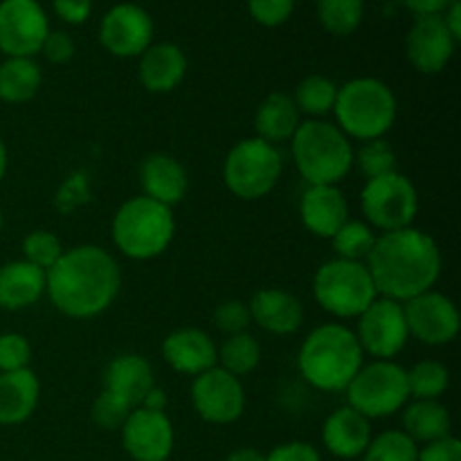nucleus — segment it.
I'll list each match as a JSON object with an SVG mask.
<instances>
[{
	"label": "nucleus",
	"mask_w": 461,
	"mask_h": 461,
	"mask_svg": "<svg viewBox=\"0 0 461 461\" xmlns=\"http://www.w3.org/2000/svg\"><path fill=\"white\" fill-rule=\"evenodd\" d=\"M122 270L104 248L84 243L61 255L45 273V293L59 313L72 320L102 315L120 295Z\"/></svg>",
	"instance_id": "1"
},
{
	"label": "nucleus",
	"mask_w": 461,
	"mask_h": 461,
	"mask_svg": "<svg viewBox=\"0 0 461 461\" xmlns=\"http://www.w3.org/2000/svg\"><path fill=\"white\" fill-rule=\"evenodd\" d=\"M378 297L408 302L432 291L441 275V250L423 230L410 228L383 232L365 259Z\"/></svg>",
	"instance_id": "2"
},
{
	"label": "nucleus",
	"mask_w": 461,
	"mask_h": 461,
	"mask_svg": "<svg viewBox=\"0 0 461 461\" xmlns=\"http://www.w3.org/2000/svg\"><path fill=\"white\" fill-rule=\"evenodd\" d=\"M365 365V354L354 329L340 322L315 327L297 354V369L311 387L320 392H345Z\"/></svg>",
	"instance_id": "3"
},
{
	"label": "nucleus",
	"mask_w": 461,
	"mask_h": 461,
	"mask_svg": "<svg viewBox=\"0 0 461 461\" xmlns=\"http://www.w3.org/2000/svg\"><path fill=\"white\" fill-rule=\"evenodd\" d=\"M291 156L306 185H340L354 169L351 140L333 122H302L291 138Z\"/></svg>",
	"instance_id": "4"
},
{
	"label": "nucleus",
	"mask_w": 461,
	"mask_h": 461,
	"mask_svg": "<svg viewBox=\"0 0 461 461\" xmlns=\"http://www.w3.org/2000/svg\"><path fill=\"white\" fill-rule=\"evenodd\" d=\"M336 126L349 140H381L394 126L399 104L390 86L374 77H358L338 86Z\"/></svg>",
	"instance_id": "5"
},
{
	"label": "nucleus",
	"mask_w": 461,
	"mask_h": 461,
	"mask_svg": "<svg viewBox=\"0 0 461 461\" xmlns=\"http://www.w3.org/2000/svg\"><path fill=\"white\" fill-rule=\"evenodd\" d=\"M176 234L174 210L147 196H133L117 207L111 237L117 250L135 261L160 257Z\"/></svg>",
	"instance_id": "6"
},
{
	"label": "nucleus",
	"mask_w": 461,
	"mask_h": 461,
	"mask_svg": "<svg viewBox=\"0 0 461 461\" xmlns=\"http://www.w3.org/2000/svg\"><path fill=\"white\" fill-rule=\"evenodd\" d=\"M313 297L329 315L354 320L378 297L367 266L363 261H324L313 277Z\"/></svg>",
	"instance_id": "7"
},
{
	"label": "nucleus",
	"mask_w": 461,
	"mask_h": 461,
	"mask_svg": "<svg viewBox=\"0 0 461 461\" xmlns=\"http://www.w3.org/2000/svg\"><path fill=\"white\" fill-rule=\"evenodd\" d=\"M284 160L275 144L261 138L239 140L223 162V183L241 201H259L277 187Z\"/></svg>",
	"instance_id": "8"
},
{
	"label": "nucleus",
	"mask_w": 461,
	"mask_h": 461,
	"mask_svg": "<svg viewBox=\"0 0 461 461\" xmlns=\"http://www.w3.org/2000/svg\"><path fill=\"white\" fill-rule=\"evenodd\" d=\"M345 394L347 405L369 421L392 417L410 401L408 369L394 360H372L351 378Z\"/></svg>",
	"instance_id": "9"
},
{
	"label": "nucleus",
	"mask_w": 461,
	"mask_h": 461,
	"mask_svg": "<svg viewBox=\"0 0 461 461\" xmlns=\"http://www.w3.org/2000/svg\"><path fill=\"white\" fill-rule=\"evenodd\" d=\"M360 210L372 230L394 232L410 228L419 214L417 187L401 171L369 178L360 192Z\"/></svg>",
	"instance_id": "10"
},
{
	"label": "nucleus",
	"mask_w": 461,
	"mask_h": 461,
	"mask_svg": "<svg viewBox=\"0 0 461 461\" xmlns=\"http://www.w3.org/2000/svg\"><path fill=\"white\" fill-rule=\"evenodd\" d=\"M356 338L363 354L374 360H392L405 349L410 340L403 304L387 297H376L356 324Z\"/></svg>",
	"instance_id": "11"
},
{
	"label": "nucleus",
	"mask_w": 461,
	"mask_h": 461,
	"mask_svg": "<svg viewBox=\"0 0 461 461\" xmlns=\"http://www.w3.org/2000/svg\"><path fill=\"white\" fill-rule=\"evenodd\" d=\"M403 313L410 338L423 345L444 347L459 336L461 315L457 304L435 288L403 302Z\"/></svg>",
	"instance_id": "12"
},
{
	"label": "nucleus",
	"mask_w": 461,
	"mask_h": 461,
	"mask_svg": "<svg viewBox=\"0 0 461 461\" xmlns=\"http://www.w3.org/2000/svg\"><path fill=\"white\" fill-rule=\"evenodd\" d=\"M192 403L203 421L228 426L239 421L246 412V390L241 378L232 376L216 365L194 378Z\"/></svg>",
	"instance_id": "13"
},
{
	"label": "nucleus",
	"mask_w": 461,
	"mask_h": 461,
	"mask_svg": "<svg viewBox=\"0 0 461 461\" xmlns=\"http://www.w3.org/2000/svg\"><path fill=\"white\" fill-rule=\"evenodd\" d=\"M50 34V23L39 0L0 3V52L5 57L34 59Z\"/></svg>",
	"instance_id": "14"
},
{
	"label": "nucleus",
	"mask_w": 461,
	"mask_h": 461,
	"mask_svg": "<svg viewBox=\"0 0 461 461\" xmlns=\"http://www.w3.org/2000/svg\"><path fill=\"white\" fill-rule=\"evenodd\" d=\"M99 43L120 59L140 57L153 43V21L147 9L120 3L106 12L99 25Z\"/></svg>",
	"instance_id": "15"
},
{
	"label": "nucleus",
	"mask_w": 461,
	"mask_h": 461,
	"mask_svg": "<svg viewBox=\"0 0 461 461\" xmlns=\"http://www.w3.org/2000/svg\"><path fill=\"white\" fill-rule=\"evenodd\" d=\"M120 432L122 446L133 461H167L174 453L176 432L167 412L135 408Z\"/></svg>",
	"instance_id": "16"
},
{
	"label": "nucleus",
	"mask_w": 461,
	"mask_h": 461,
	"mask_svg": "<svg viewBox=\"0 0 461 461\" xmlns=\"http://www.w3.org/2000/svg\"><path fill=\"white\" fill-rule=\"evenodd\" d=\"M457 41L441 16H417L405 36V54L421 75H437L450 63Z\"/></svg>",
	"instance_id": "17"
},
{
	"label": "nucleus",
	"mask_w": 461,
	"mask_h": 461,
	"mask_svg": "<svg viewBox=\"0 0 461 461\" xmlns=\"http://www.w3.org/2000/svg\"><path fill=\"white\" fill-rule=\"evenodd\" d=\"M156 385L153 369L140 354H120L106 365L102 378V394L111 396L133 412L142 405L147 392Z\"/></svg>",
	"instance_id": "18"
},
{
	"label": "nucleus",
	"mask_w": 461,
	"mask_h": 461,
	"mask_svg": "<svg viewBox=\"0 0 461 461\" xmlns=\"http://www.w3.org/2000/svg\"><path fill=\"white\" fill-rule=\"evenodd\" d=\"M300 219L313 237L331 239L349 221V203L338 185H309L300 198Z\"/></svg>",
	"instance_id": "19"
},
{
	"label": "nucleus",
	"mask_w": 461,
	"mask_h": 461,
	"mask_svg": "<svg viewBox=\"0 0 461 461\" xmlns=\"http://www.w3.org/2000/svg\"><path fill=\"white\" fill-rule=\"evenodd\" d=\"M162 358L174 372L196 378L216 367V345L203 329H176L162 340Z\"/></svg>",
	"instance_id": "20"
},
{
	"label": "nucleus",
	"mask_w": 461,
	"mask_h": 461,
	"mask_svg": "<svg viewBox=\"0 0 461 461\" xmlns=\"http://www.w3.org/2000/svg\"><path fill=\"white\" fill-rule=\"evenodd\" d=\"M140 187L142 196L174 207L183 203L189 192L187 169L169 153H151L140 165Z\"/></svg>",
	"instance_id": "21"
},
{
	"label": "nucleus",
	"mask_w": 461,
	"mask_h": 461,
	"mask_svg": "<svg viewBox=\"0 0 461 461\" xmlns=\"http://www.w3.org/2000/svg\"><path fill=\"white\" fill-rule=\"evenodd\" d=\"M250 320L273 336H293L304 322V306L293 293L282 288H261L248 302Z\"/></svg>",
	"instance_id": "22"
},
{
	"label": "nucleus",
	"mask_w": 461,
	"mask_h": 461,
	"mask_svg": "<svg viewBox=\"0 0 461 461\" xmlns=\"http://www.w3.org/2000/svg\"><path fill=\"white\" fill-rule=\"evenodd\" d=\"M372 437V421L349 405L338 408L336 412L324 419L322 444L338 459L349 461L363 457Z\"/></svg>",
	"instance_id": "23"
},
{
	"label": "nucleus",
	"mask_w": 461,
	"mask_h": 461,
	"mask_svg": "<svg viewBox=\"0 0 461 461\" xmlns=\"http://www.w3.org/2000/svg\"><path fill=\"white\" fill-rule=\"evenodd\" d=\"M187 75V57L174 43H151L140 54L138 77L149 93L165 95L178 88Z\"/></svg>",
	"instance_id": "24"
},
{
	"label": "nucleus",
	"mask_w": 461,
	"mask_h": 461,
	"mask_svg": "<svg viewBox=\"0 0 461 461\" xmlns=\"http://www.w3.org/2000/svg\"><path fill=\"white\" fill-rule=\"evenodd\" d=\"M41 383L27 369L0 374V426H18L34 414L39 405Z\"/></svg>",
	"instance_id": "25"
},
{
	"label": "nucleus",
	"mask_w": 461,
	"mask_h": 461,
	"mask_svg": "<svg viewBox=\"0 0 461 461\" xmlns=\"http://www.w3.org/2000/svg\"><path fill=\"white\" fill-rule=\"evenodd\" d=\"M45 295V270L25 259L0 266V309L23 311Z\"/></svg>",
	"instance_id": "26"
},
{
	"label": "nucleus",
	"mask_w": 461,
	"mask_h": 461,
	"mask_svg": "<svg viewBox=\"0 0 461 461\" xmlns=\"http://www.w3.org/2000/svg\"><path fill=\"white\" fill-rule=\"evenodd\" d=\"M403 432L421 448L435 441L453 437V419L448 408L441 401H417L410 399L401 410Z\"/></svg>",
	"instance_id": "27"
},
{
	"label": "nucleus",
	"mask_w": 461,
	"mask_h": 461,
	"mask_svg": "<svg viewBox=\"0 0 461 461\" xmlns=\"http://www.w3.org/2000/svg\"><path fill=\"white\" fill-rule=\"evenodd\" d=\"M300 124V111L291 95L286 93H270L255 113L257 138L275 144V147L282 142H291Z\"/></svg>",
	"instance_id": "28"
},
{
	"label": "nucleus",
	"mask_w": 461,
	"mask_h": 461,
	"mask_svg": "<svg viewBox=\"0 0 461 461\" xmlns=\"http://www.w3.org/2000/svg\"><path fill=\"white\" fill-rule=\"evenodd\" d=\"M41 84H43V72L34 59L7 57L0 63V102H30L41 90Z\"/></svg>",
	"instance_id": "29"
},
{
	"label": "nucleus",
	"mask_w": 461,
	"mask_h": 461,
	"mask_svg": "<svg viewBox=\"0 0 461 461\" xmlns=\"http://www.w3.org/2000/svg\"><path fill=\"white\" fill-rule=\"evenodd\" d=\"M261 360V345L252 333H234L221 347H216V365L232 376L241 378L255 372Z\"/></svg>",
	"instance_id": "30"
},
{
	"label": "nucleus",
	"mask_w": 461,
	"mask_h": 461,
	"mask_svg": "<svg viewBox=\"0 0 461 461\" xmlns=\"http://www.w3.org/2000/svg\"><path fill=\"white\" fill-rule=\"evenodd\" d=\"M300 115H309L311 120H320L322 115L333 111L338 97V86L324 75H309L297 84L295 93L291 95Z\"/></svg>",
	"instance_id": "31"
},
{
	"label": "nucleus",
	"mask_w": 461,
	"mask_h": 461,
	"mask_svg": "<svg viewBox=\"0 0 461 461\" xmlns=\"http://www.w3.org/2000/svg\"><path fill=\"white\" fill-rule=\"evenodd\" d=\"M450 385V372L439 360H421L408 369L410 399L439 401Z\"/></svg>",
	"instance_id": "32"
},
{
	"label": "nucleus",
	"mask_w": 461,
	"mask_h": 461,
	"mask_svg": "<svg viewBox=\"0 0 461 461\" xmlns=\"http://www.w3.org/2000/svg\"><path fill=\"white\" fill-rule=\"evenodd\" d=\"M365 16L363 0H318V18L333 36H349L360 27Z\"/></svg>",
	"instance_id": "33"
},
{
	"label": "nucleus",
	"mask_w": 461,
	"mask_h": 461,
	"mask_svg": "<svg viewBox=\"0 0 461 461\" xmlns=\"http://www.w3.org/2000/svg\"><path fill=\"white\" fill-rule=\"evenodd\" d=\"M374 243H376V232L365 221L349 219L331 237V246L338 259L363 261V264L369 257V252H372Z\"/></svg>",
	"instance_id": "34"
},
{
	"label": "nucleus",
	"mask_w": 461,
	"mask_h": 461,
	"mask_svg": "<svg viewBox=\"0 0 461 461\" xmlns=\"http://www.w3.org/2000/svg\"><path fill=\"white\" fill-rule=\"evenodd\" d=\"M419 446L403 430H385L372 437L363 461H417Z\"/></svg>",
	"instance_id": "35"
},
{
	"label": "nucleus",
	"mask_w": 461,
	"mask_h": 461,
	"mask_svg": "<svg viewBox=\"0 0 461 461\" xmlns=\"http://www.w3.org/2000/svg\"><path fill=\"white\" fill-rule=\"evenodd\" d=\"M354 165L367 180L378 178V176L396 171V151L383 138L369 140V142H363L358 151H354Z\"/></svg>",
	"instance_id": "36"
},
{
	"label": "nucleus",
	"mask_w": 461,
	"mask_h": 461,
	"mask_svg": "<svg viewBox=\"0 0 461 461\" xmlns=\"http://www.w3.org/2000/svg\"><path fill=\"white\" fill-rule=\"evenodd\" d=\"M61 239L48 230H34L23 239V259L48 273L63 255Z\"/></svg>",
	"instance_id": "37"
},
{
	"label": "nucleus",
	"mask_w": 461,
	"mask_h": 461,
	"mask_svg": "<svg viewBox=\"0 0 461 461\" xmlns=\"http://www.w3.org/2000/svg\"><path fill=\"white\" fill-rule=\"evenodd\" d=\"M32 347L23 333H0V374L30 367Z\"/></svg>",
	"instance_id": "38"
},
{
	"label": "nucleus",
	"mask_w": 461,
	"mask_h": 461,
	"mask_svg": "<svg viewBox=\"0 0 461 461\" xmlns=\"http://www.w3.org/2000/svg\"><path fill=\"white\" fill-rule=\"evenodd\" d=\"M214 324L219 327V331L225 333V336L248 331V327L252 324L250 309H248L246 302L241 300L221 302L214 311Z\"/></svg>",
	"instance_id": "39"
},
{
	"label": "nucleus",
	"mask_w": 461,
	"mask_h": 461,
	"mask_svg": "<svg viewBox=\"0 0 461 461\" xmlns=\"http://www.w3.org/2000/svg\"><path fill=\"white\" fill-rule=\"evenodd\" d=\"M250 16L264 27H279L291 18L295 0H248Z\"/></svg>",
	"instance_id": "40"
},
{
	"label": "nucleus",
	"mask_w": 461,
	"mask_h": 461,
	"mask_svg": "<svg viewBox=\"0 0 461 461\" xmlns=\"http://www.w3.org/2000/svg\"><path fill=\"white\" fill-rule=\"evenodd\" d=\"M129 408H124L122 403L113 401L111 396L102 394V392H99V396L93 403V410H90L95 426L102 428V430H120L126 419H129Z\"/></svg>",
	"instance_id": "41"
},
{
	"label": "nucleus",
	"mask_w": 461,
	"mask_h": 461,
	"mask_svg": "<svg viewBox=\"0 0 461 461\" xmlns=\"http://www.w3.org/2000/svg\"><path fill=\"white\" fill-rule=\"evenodd\" d=\"M75 52V41H72V36L66 34V32H50L43 41V48H41V54H43L50 63H57V66L72 61Z\"/></svg>",
	"instance_id": "42"
},
{
	"label": "nucleus",
	"mask_w": 461,
	"mask_h": 461,
	"mask_svg": "<svg viewBox=\"0 0 461 461\" xmlns=\"http://www.w3.org/2000/svg\"><path fill=\"white\" fill-rule=\"evenodd\" d=\"M266 461H322V457L309 441H286L266 453Z\"/></svg>",
	"instance_id": "43"
},
{
	"label": "nucleus",
	"mask_w": 461,
	"mask_h": 461,
	"mask_svg": "<svg viewBox=\"0 0 461 461\" xmlns=\"http://www.w3.org/2000/svg\"><path fill=\"white\" fill-rule=\"evenodd\" d=\"M417 461H461V444L455 437L435 441L419 448Z\"/></svg>",
	"instance_id": "44"
},
{
	"label": "nucleus",
	"mask_w": 461,
	"mask_h": 461,
	"mask_svg": "<svg viewBox=\"0 0 461 461\" xmlns=\"http://www.w3.org/2000/svg\"><path fill=\"white\" fill-rule=\"evenodd\" d=\"M52 7L57 16L68 25H81L90 18L93 3L90 0H52Z\"/></svg>",
	"instance_id": "45"
},
{
	"label": "nucleus",
	"mask_w": 461,
	"mask_h": 461,
	"mask_svg": "<svg viewBox=\"0 0 461 461\" xmlns=\"http://www.w3.org/2000/svg\"><path fill=\"white\" fill-rule=\"evenodd\" d=\"M455 0H403L405 7L417 16H441Z\"/></svg>",
	"instance_id": "46"
},
{
	"label": "nucleus",
	"mask_w": 461,
	"mask_h": 461,
	"mask_svg": "<svg viewBox=\"0 0 461 461\" xmlns=\"http://www.w3.org/2000/svg\"><path fill=\"white\" fill-rule=\"evenodd\" d=\"M140 408L153 410V412H167V392L162 387L153 385L151 390L147 392V396L142 399V405Z\"/></svg>",
	"instance_id": "47"
},
{
	"label": "nucleus",
	"mask_w": 461,
	"mask_h": 461,
	"mask_svg": "<svg viewBox=\"0 0 461 461\" xmlns=\"http://www.w3.org/2000/svg\"><path fill=\"white\" fill-rule=\"evenodd\" d=\"M441 18H444L446 27H448V32L453 34V39L461 41V3L459 0H455V3L450 5L444 14H441Z\"/></svg>",
	"instance_id": "48"
},
{
	"label": "nucleus",
	"mask_w": 461,
	"mask_h": 461,
	"mask_svg": "<svg viewBox=\"0 0 461 461\" xmlns=\"http://www.w3.org/2000/svg\"><path fill=\"white\" fill-rule=\"evenodd\" d=\"M225 461H266V455L252 446H243V448H234Z\"/></svg>",
	"instance_id": "49"
},
{
	"label": "nucleus",
	"mask_w": 461,
	"mask_h": 461,
	"mask_svg": "<svg viewBox=\"0 0 461 461\" xmlns=\"http://www.w3.org/2000/svg\"><path fill=\"white\" fill-rule=\"evenodd\" d=\"M7 147H5L3 138H0V183H3L5 174H7Z\"/></svg>",
	"instance_id": "50"
},
{
	"label": "nucleus",
	"mask_w": 461,
	"mask_h": 461,
	"mask_svg": "<svg viewBox=\"0 0 461 461\" xmlns=\"http://www.w3.org/2000/svg\"><path fill=\"white\" fill-rule=\"evenodd\" d=\"M0 232H3V212H0Z\"/></svg>",
	"instance_id": "51"
}]
</instances>
